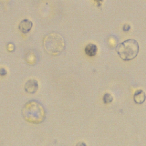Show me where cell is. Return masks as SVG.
<instances>
[{
	"label": "cell",
	"mask_w": 146,
	"mask_h": 146,
	"mask_svg": "<svg viewBox=\"0 0 146 146\" xmlns=\"http://www.w3.org/2000/svg\"><path fill=\"white\" fill-rule=\"evenodd\" d=\"M6 74H7V71L5 68H0V75L4 76V75H6Z\"/></svg>",
	"instance_id": "10"
},
{
	"label": "cell",
	"mask_w": 146,
	"mask_h": 146,
	"mask_svg": "<svg viewBox=\"0 0 146 146\" xmlns=\"http://www.w3.org/2000/svg\"><path fill=\"white\" fill-rule=\"evenodd\" d=\"M97 46L95 44L90 43L86 46L84 51L87 55L90 56H93L96 55L97 52Z\"/></svg>",
	"instance_id": "7"
},
{
	"label": "cell",
	"mask_w": 146,
	"mask_h": 146,
	"mask_svg": "<svg viewBox=\"0 0 146 146\" xmlns=\"http://www.w3.org/2000/svg\"><path fill=\"white\" fill-rule=\"evenodd\" d=\"M23 115L27 121L38 123L44 119V111L39 103L32 101L25 105L23 109Z\"/></svg>",
	"instance_id": "2"
},
{
	"label": "cell",
	"mask_w": 146,
	"mask_h": 146,
	"mask_svg": "<svg viewBox=\"0 0 146 146\" xmlns=\"http://www.w3.org/2000/svg\"><path fill=\"white\" fill-rule=\"evenodd\" d=\"M146 99L145 92L142 90H138L135 91L133 95L134 102L139 104L143 103Z\"/></svg>",
	"instance_id": "6"
},
{
	"label": "cell",
	"mask_w": 146,
	"mask_h": 146,
	"mask_svg": "<svg viewBox=\"0 0 146 146\" xmlns=\"http://www.w3.org/2000/svg\"><path fill=\"white\" fill-rule=\"evenodd\" d=\"M116 51L123 60H131L135 58L139 53V43L135 39H129L118 44Z\"/></svg>",
	"instance_id": "1"
},
{
	"label": "cell",
	"mask_w": 146,
	"mask_h": 146,
	"mask_svg": "<svg viewBox=\"0 0 146 146\" xmlns=\"http://www.w3.org/2000/svg\"><path fill=\"white\" fill-rule=\"evenodd\" d=\"M130 28H131V27H130V26H129L128 24H125V25L123 26V30L124 31L127 32V31H128L129 30Z\"/></svg>",
	"instance_id": "9"
},
{
	"label": "cell",
	"mask_w": 146,
	"mask_h": 146,
	"mask_svg": "<svg viewBox=\"0 0 146 146\" xmlns=\"http://www.w3.org/2000/svg\"><path fill=\"white\" fill-rule=\"evenodd\" d=\"M33 26V23L31 21L25 19L21 21L19 24L18 27L19 30L22 32L23 33H27L31 29Z\"/></svg>",
	"instance_id": "5"
},
{
	"label": "cell",
	"mask_w": 146,
	"mask_h": 146,
	"mask_svg": "<svg viewBox=\"0 0 146 146\" xmlns=\"http://www.w3.org/2000/svg\"><path fill=\"white\" fill-rule=\"evenodd\" d=\"M38 88V83L36 80L30 79L25 84V90L27 92L34 93Z\"/></svg>",
	"instance_id": "4"
},
{
	"label": "cell",
	"mask_w": 146,
	"mask_h": 146,
	"mask_svg": "<svg viewBox=\"0 0 146 146\" xmlns=\"http://www.w3.org/2000/svg\"><path fill=\"white\" fill-rule=\"evenodd\" d=\"M94 1L97 3V4H98V5H100L102 2L103 1V0H94Z\"/></svg>",
	"instance_id": "11"
},
{
	"label": "cell",
	"mask_w": 146,
	"mask_h": 146,
	"mask_svg": "<svg viewBox=\"0 0 146 146\" xmlns=\"http://www.w3.org/2000/svg\"><path fill=\"white\" fill-rule=\"evenodd\" d=\"M103 100L104 103H111L113 100V97L110 93H106L103 98Z\"/></svg>",
	"instance_id": "8"
},
{
	"label": "cell",
	"mask_w": 146,
	"mask_h": 146,
	"mask_svg": "<svg viewBox=\"0 0 146 146\" xmlns=\"http://www.w3.org/2000/svg\"><path fill=\"white\" fill-rule=\"evenodd\" d=\"M43 44L47 52L55 55L63 51L64 47V40L60 34L51 33L45 36Z\"/></svg>",
	"instance_id": "3"
}]
</instances>
